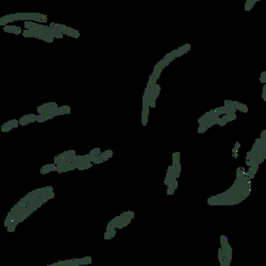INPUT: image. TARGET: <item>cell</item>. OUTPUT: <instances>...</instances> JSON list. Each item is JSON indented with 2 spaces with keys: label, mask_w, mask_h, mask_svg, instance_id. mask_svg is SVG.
Returning a JSON list of instances; mask_svg holds the SVG:
<instances>
[{
  "label": "cell",
  "mask_w": 266,
  "mask_h": 266,
  "mask_svg": "<svg viewBox=\"0 0 266 266\" xmlns=\"http://www.w3.org/2000/svg\"><path fill=\"white\" fill-rule=\"evenodd\" d=\"M36 122V115L34 114H28V115H25L22 116L19 120H18V125L20 126H26L30 123H34Z\"/></svg>",
  "instance_id": "obj_1"
},
{
  "label": "cell",
  "mask_w": 266,
  "mask_h": 266,
  "mask_svg": "<svg viewBox=\"0 0 266 266\" xmlns=\"http://www.w3.org/2000/svg\"><path fill=\"white\" fill-rule=\"evenodd\" d=\"M18 126H19L18 125V120H16V119H12V120H9V122L4 123L1 126V131L2 132H9L12 129H14V128H16Z\"/></svg>",
  "instance_id": "obj_2"
},
{
  "label": "cell",
  "mask_w": 266,
  "mask_h": 266,
  "mask_svg": "<svg viewBox=\"0 0 266 266\" xmlns=\"http://www.w3.org/2000/svg\"><path fill=\"white\" fill-rule=\"evenodd\" d=\"M3 31L4 32H8V33H13V34H21V29L17 26H4L3 27Z\"/></svg>",
  "instance_id": "obj_3"
},
{
  "label": "cell",
  "mask_w": 266,
  "mask_h": 266,
  "mask_svg": "<svg viewBox=\"0 0 266 266\" xmlns=\"http://www.w3.org/2000/svg\"><path fill=\"white\" fill-rule=\"evenodd\" d=\"M12 21H16L14 14H9V15H5V16L0 17V26H3V27H4V26H7L9 22H12Z\"/></svg>",
  "instance_id": "obj_4"
},
{
  "label": "cell",
  "mask_w": 266,
  "mask_h": 266,
  "mask_svg": "<svg viewBox=\"0 0 266 266\" xmlns=\"http://www.w3.org/2000/svg\"><path fill=\"white\" fill-rule=\"evenodd\" d=\"M21 34L23 35V37H35V38H39L41 39V35L36 31H32V30H23L21 31Z\"/></svg>",
  "instance_id": "obj_5"
},
{
  "label": "cell",
  "mask_w": 266,
  "mask_h": 266,
  "mask_svg": "<svg viewBox=\"0 0 266 266\" xmlns=\"http://www.w3.org/2000/svg\"><path fill=\"white\" fill-rule=\"evenodd\" d=\"M51 104H52V102H49V103H45V104H43V105H41V106H38V108H37L38 114L46 115V114H47V111L49 110V108L51 106Z\"/></svg>",
  "instance_id": "obj_6"
},
{
  "label": "cell",
  "mask_w": 266,
  "mask_h": 266,
  "mask_svg": "<svg viewBox=\"0 0 266 266\" xmlns=\"http://www.w3.org/2000/svg\"><path fill=\"white\" fill-rule=\"evenodd\" d=\"M70 113V108L68 105H63L58 108V115H63V114H69Z\"/></svg>",
  "instance_id": "obj_7"
},
{
  "label": "cell",
  "mask_w": 266,
  "mask_h": 266,
  "mask_svg": "<svg viewBox=\"0 0 266 266\" xmlns=\"http://www.w3.org/2000/svg\"><path fill=\"white\" fill-rule=\"evenodd\" d=\"M46 120H48L47 115H41V114L36 115V122H38V123H44V122H46Z\"/></svg>",
  "instance_id": "obj_8"
},
{
  "label": "cell",
  "mask_w": 266,
  "mask_h": 266,
  "mask_svg": "<svg viewBox=\"0 0 266 266\" xmlns=\"http://www.w3.org/2000/svg\"><path fill=\"white\" fill-rule=\"evenodd\" d=\"M55 169V166L53 165H46V166H44L43 167V174H47L48 171H51V170H53Z\"/></svg>",
  "instance_id": "obj_9"
},
{
  "label": "cell",
  "mask_w": 266,
  "mask_h": 266,
  "mask_svg": "<svg viewBox=\"0 0 266 266\" xmlns=\"http://www.w3.org/2000/svg\"><path fill=\"white\" fill-rule=\"evenodd\" d=\"M236 110L243 111V112H247V111H248V108H247V106H246L245 104H243V103H239V102H238V105H237Z\"/></svg>",
  "instance_id": "obj_10"
},
{
  "label": "cell",
  "mask_w": 266,
  "mask_h": 266,
  "mask_svg": "<svg viewBox=\"0 0 266 266\" xmlns=\"http://www.w3.org/2000/svg\"><path fill=\"white\" fill-rule=\"evenodd\" d=\"M207 127L205 126H202V125H200V127H199V129H198V132L199 133H201V132H205L207 131Z\"/></svg>",
  "instance_id": "obj_11"
},
{
  "label": "cell",
  "mask_w": 266,
  "mask_h": 266,
  "mask_svg": "<svg viewBox=\"0 0 266 266\" xmlns=\"http://www.w3.org/2000/svg\"><path fill=\"white\" fill-rule=\"evenodd\" d=\"M265 75H266V72L264 71V72L261 75V79H260V80H261V82H263V83H265V81H266V79H265Z\"/></svg>",
  "instance_id": "obj_12"
}]
</instances>
